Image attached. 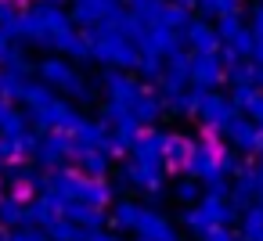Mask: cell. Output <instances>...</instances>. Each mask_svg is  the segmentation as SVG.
Masks as SVG:
<instances>
[{
    "instance_id": "10",
    "label": "cell",
    "mask_w": 263,
    "mask_h": 241,
    "mask_svg": "<svg viewBox=\"0 0 263 241\" xmlns=\"http://www.w3.org/2000/svg\"><path fill=\"white\" fill-rule=\"evenodd\" d=\"M223 137H227V144H231V148H238V151H249V155L263 151L259 126H256L252 119H245V115H234V119L223 126Z\"/></svg>"
},
{
    "instance_id": "35",
    "label": "cell",
    "mask_w": 263,
    "mask_h": 241,
    "mask_svg": "<svg viewBox=\"0 0 263 241\" xmlns=\"http://www.w3.org/2000/svg\"><path fill=\"white\" fill-rule=\"evenodd\" d=\"M90 241H123V234H116V230H90Z\"/></svg>"
},
{
    "instance_id": "34",
    "label": "cell",
    "mask_w": 263,
    "mask_h": 241,
    "mask_svg": "<svg viewBox=\"0 0 263 241\" xmlns=\"http://www.w3.org/2000/svg\"><path fill=\"white\" fill-rule=\"evenodd\" d=\"M202 241H238V234H231V227H213Z\"/></svg>"
},
{
    "instance_id": "39",
    "label": "cell",
    "mask_w": 263,
    "mask_h": 241,
    "mask_svg": "<svg viewBox=\"0 0 263 241\" xmlns=\"http://www.w3.org/2000/svg\"><path fill=\"white\" fill-rule=\"evenodd\" d=\"M170 4H177V8H184V11H191V8H198V0H170Z\"/></svg>"
},
{
    "instance_id": "43",
    "label": "cell",
    "mask_w": 263,
    "mask_h": 241,
    "mask_svg": "<svg viewBox=\"0 0 263 241\" xmlns=\"http://www.w3.org/2000/svg\"><path fill=\"white\" fill-rule=\"evenodd\" d=\"M259 205H263V202H259Z\"/></svg>"
},
{
    "instance_id": "11",
    "label": "cell",
    "mask_w": 263,
    "mask_h": 241,
    "mask_svg": "<svg viewBox=\"0 0 263 241\" xmlns=\"http://www.w3.org/2000/svg\"><path fill=\"white\" fill-rule=\"evenodd\" d=\"M134 234H137V237H144V241H177L173 223H170L159 209H152V205H141V216H137Z\"/></svg>"
},
{
    "instance_id": "28",
    "label": "cell",
    "mask_w": 263,
    "mask_h": 241,
    "mask_svg": "<svg viewBox=\"0 0 263 241\" xmlns=\"http://www.w3.org/2000/svg\"><path fill=\"white\" fill-rule=\"evenodd\" d=\"M245 29H249V26L241 22V15H238V11H234V15H223V18H216V36H220V44H223V47H227L238 33H245Z\"/></svg>"
},
{
    "instance_id": "20",
    "label": "cell",
    "mask_w": 263,
    "mask_h": 241,
    "mask_svg": "<svg viewBox=\"0 0 263 241\" xmlns=\"http://www.w3.org/2000/svg\"><path fill=\"white\" fill-rule=\"evenodd\" d=\"M223 79H231L234 87H259V69L249 58H238L223 65Z\"/></svg>"
},
{
    "instance_id": "18",
    "label": "cell",
    "mask_w": 263,
    "mask_h": 241,
    "mask_svg": "<svg viewBox=\"0 0 263 241\" xmlns=\"http://www.w3.org/2000/svg\"><path fill=\"white\" fill-rule=\"evenodd\" d=\"M62 216H65L69 223L83 227V230H101V223L108 219V212H105V209H94V205H83V202H69Z\"/></svg>"
},
{
    "instance_id": "42",
    "label": "cell",
    "mask_w": 263,
    "mask_h": 241,
    "mask_svg": "<svg viewBox=\"0 0 263 241\" xmlns=\"http://www.w3.org/2000/svg\"><path fill=\"white\" fill-rule=\"evenodd\" d=\"M259 137H263V126H259Z\"/></svg>"
},
{
    "instance_id": "8",
    "label": "cell",
    "mask_w": 263,
    "mask_h": 241,
    "mask_svg": "<svg viewBox=\"0 0 263 241\" xmlns=\"http://www.w3.org/2000/svg\"><path fill=\"white\" fill-rule=\"evenodd\" d=\"M187 87H191V54H184V51L166 54V69H162V97L184 94Z\"/></svg>"
},
{
    "instance_id": "7",
    "label": "cell",
    "mask_w": 263,
    "mask_h": 241,
    "mask_svg": "<svg viewBox=\"0 0 263 241\" xmlns=\"http://www.w3.org/2000/svg\"><path fill=\"white\" fill-rule=\"evenodd\" d=\"M162 166L159 162H141V158H130L119 173V187L130 184V187H141V191H152V194H162Z\"/></svg>"
},
{
    "instance_id": "27",
    "label": "cell",
    "mask_w": 263,
    "mask_h": 241,
    "mask_svg": "<svg viewBox=\"0 0 263 241\" xmlns=\"http://www.w3.org/2000/svg\"><path fill=\"white\" fill-rule=\"evenodd\" d=\"M173 198H177L180 205H187V209H191V205H198V202H202V184H198V180H191V176H184V180H177V184H173Z\"/></svg>"
},
{
    "instance_id": "1",
    "label": "cell",
    "mask_w": 263,
    "mask_h": 241,
    "mask_svg": "<svg viewBox=\"0 0 263 241\" xmlns=\"http://www.w3.org/2000/svg\"><path fill=\"white\" fill-rule=\"evenodd\" d=\"M87 40H90V58L94 62H101V65H108V69H137V47L126 40V36H119V33H101V29H90L87 33Z\"/></svg>"
},
{
    "instance_id": "31",
    "label": "cell",
    "mask_w": 263,
    "mask_h": 241,
    "mask_svg": "<svg viewBox=\"0 0 263 241\" xmlns=\"http://www.w3.org/2000/svg\"><path fill=\"white\" fill-rule=\"evenodd\" d=\"M198 8H202V15L223 18V15H234L238 11V0H198Z\"/></svg>"
},
{
    "instance_id": "37",
    "label": "cell",
    "mask_w": 263,
    "mask_h": 241,
    "mask_svg": "<svg viewBox=\"0 0 263 241\" xmlns=\"http://www.w3.org/2000/svg\"><path fill=\"white\" fill-rule=\"evenodd\" d=\"M256 69H263V40H256V47H252V58H249Z\"/></svg>"
},
{
    "instance_id": "26",
    "label": "cell",
    "mask_w": 263,
    "mask_h": 241,
    "mask_svg": "<svg viewBox=\"0 0 263 241\" xmlns=\"http://www.w3.org/2000/svg\"><path fill=\"white\" fill-rule=\"evenodd\" d=\"M241 241H263V205L245 209V216H241Z\"/></svg>"
},
{
    "instance_id": "6",
    "label": "cell",
    "mask_w": 263,
    "mask_h": 241,
    "mask_svg": "<svg viewBox=\"0 0 263 241\" xmlns=\"http://www.w3.org/2000/svg\"><path fill=\"white\" fill-rule=\"evenodd\" d=\"M72 155H76L72 133H44L40 144H36V162L47 166L51 173H54L58 166H65V162H72Z\"/></svg>"
},
{
    "instance_id": "25",
    "label": "cell",
    "mask_w": 263,
    "mask_h": 241,
    "mask_svg": "<svg viewBox=\"0 0 263 241\" xmlns=\"http://www.w3.org/2000/svg\"><path fill=\"white\" fill-rule=\"evenodd\" d=\"M162 0H134V8H130V15L148 29V26H159V18H162Z\"/></svg>"
},
{
    "instance_id": "38",
    "label": "cell",
    "mask_w": 263,
    "mask_h": 241,
    "mask_svg": "<svg viewBox=\"0 0 263 241\" xmlns=\"http://www.w3.org/2000/svg\"><path fill=\"white\" fill-rule=\"evenodd\" d=\"M252 176H256V191H259V202H263V162L252 166ZM259 202H256V205H259Z\"/></svg>"
},
{
    "instance_id": "22",
    "label": "cell",
    "mask_w": 263,
    "mask_h": 241,
    "mask_svg": "<svg viewBox=\"0 0 263 241\" xmlns=\"http://www.w3.org/2000/svg\"><path fill=\"white\" fill-rule=\"evenodd\" d=\"M29 223V202L18 198H0V227H26Z\"/></svg>"
},
{
    "instance_id": "24",
    "label": "cell",
    "mask_w": 263,
    "mask_h": 241,
    "mask_svg": "<svg viewBox=\"0 0 263 241\" xmlns=\"http://www.w3.org/2000/svg\"><path fill=\"white\" fill-rule=\"evenodd\" d=\"M51 241H90V230H83V227H76V223H69L65 216L62 219H54L47 230H44Z\"/></svg>"
},
{
    "instance_id": "2",
    "label": "cell",
    "mask_w": 263,
    "mask_h": 241,
    "mask_svg": "<svg viewBox=\"0 0 263 241\" xmlns=\"http://www.w3.org/2000/svg\"><path fill=\"white\" fill-rule=\"evenodd\" d=\"M40 79H44V87H51V90H62V94H69V97H76V101H90V87H87V79L72 69V62H65V58H44L40 62Z\"/></svg>"
},
{
    "instance_id": "9",
    "label": "cell",
    "mask_w": 263,
    "mask_h": 241,
    "mask_svg": "<svg viewBox=\"0 0 263 241\" xmlns=\"http://www.w3.org/2000/svg\"><path fill=\"white\" fill-rule=\"evenodd\" d=\"M105 90H108V105L130 108V105L141 97L144 83L134 79V76H126V72H119V69H108V72H105Z\"/></svg>"
},
{
    "instance_id": "41",
    "label": "cell",
    "mask_w": 263,
    "mask_h": 241,
    "mask_svg": "<svg viewBox=\"0 0 263 241\" xmlns=\"http://www.w3.org/2000/svg\"><path fill=\"white\" fill-rule=\"evenodd\" d=\"M0 173H4V169H0ZM0 198H4V176H0Z\"/></svg>"
},
{
    "instance_id": "36",
    "label": "cell",
    "mask_w": 263,
    "mask_h": 241,
    "mask_svg": "<svg viewBox=\"0 0 263 241\" xmlns=\"http://www.w3.org/2000/svg\"><path fill=\"white\" fill-rule=\"evenodd\" d=\"M11 51H15V44H11V36H8L4 29H0V62H4V58H8Z\"/></svg>"
},
{
    "instance_id": "40",
    "label": "cell",
    "mask_w": 263,
    "mask_h": 241,
    "mask_svg": "<svg viewBox=\"0 0 263 241\" xmlns=\"http://www.w3.org/2000/svg\"><path fill=\"white\" fill-rule=\"evenodd\" d=\"M40 4H47V8H62L65 0H40Z\"/></svg>"
},
{
    "instance_id": "21",
    "label": "cell",
    "mask_w": 263,
    "mask_h": 241,
    "mask_svg": "<svg viewBox=\"0 0 263 241\" xmlns=\"http://www.w3.org/2000/svg\"><path fill=\"white\" fill-rule=\"evenodd\" d=\"M137 216H141V205L137 202H116V209L108 212V223H112L116 234H134Z\"/></svg>"
},
{
    "instance_id": "15",
    "label": "cell",
    "mask_w": 263,
    "mask_h": 241,
    "mask_svg": "<svg viewBox=\"0 0 263 241\" xmlns=\"http://www.w3.org/2000/svg\"><path fill=\"white\" fill-rule=\"evenodd\" d=\"M166 130H144L137 140H134V148H130V158H141V162H159L162 166V148H166Z\"/></svg>"
},
{
    "instance_id": "23",
    "label": "cell",
    "mask_w": 263,
    "mask_h": 241,
    "mask_svg": "<svg viewBox=\"0 0 263 241\" xmlns=\"http://www.w3.org/2000/svg\"><path fill=\"white\" fill-rule=\"evenodd\" d=\"M26 130H29V126H26V115L15 112L11 101L0 97V137H18V133H26Z\"/></svg>"
},
{
    "instance_id": "16",
    "label": "cell",
    "mask_w": 263,
    "mask_h": 241,
    "mask_svg": "<svg viewBox=\"0 0 263 241\" xmlns=\"http://www.w3.org/2000/svg\"><path fill=\"white\" fill-rule=\"evenodd\" d=\"M162 112H166L162 97H159L155 90H148V87H144V90H141V97H137V101L130 105V115H134V119H137L141 126H152L155 119H162Z\"/></svg>"
},
{
    "instance_id": "14",
    "label": "cell",
    "mask_w": 263,
    "mask_h": 241,
    "mask_svg": "<svg viewBox=\"0 0 263 241\" xmlns=\"http://www.w3.org/2000/svg\"><path fill=\"white\" fill-rule=\"evenodd\" d=\"M223 79V58L220 54H191V87L213 90Z\"/></svg>"
},
{
    "instance_id": "19",
    "label": "cell",
    "mask_w": 263,
    "mask_h": 241,
    "mask_svg": "<svg viewBox=\"0 0 263 241\" xmlns=\"http://www.w3.org/2000/svg\"><path fill=\"white\" fill-rule=\"evenodd\" d=\"M191 148H195V140H187L184 133H170L166 148H162V169H184Z\"/></svg>"
},
{
    "instance_id": "13",
    "label": "cell",
    "mask_w": 263,
    "mask_h": 241,
    "mask_svg": "<svg viewBox=\"0 0 263 241\" xmlns=\"http://www.w3.org/2000/svg\"><path fill=\"white\" fill-rule=\"evenodd\" d=\"M180 40L191 47V54H216L220 51V36H216V29L205 18H191L187 29L180 33Z\"/></svg>"
},
{
    "instance_id": "17",
    "label": "cell",
    "mask_w": 263,
    "mask_h": 241,
    "mask_svg": "<svg viewBox=\"0 0 263 241\" xmlns=\"http://www.w3.org/2000/svg\"><path fill=\"white\" fill-rule=\"evenodd\" d=\"M72 162L80 166V173H83V176H105V173H108L112 155H108L105 148H76Z\"/></svg>"
},
{
    "instance_id": "29",
    "label": "cell",
    "mask_w": 263,
    "mask_h": 241,
    "mask_svg": "<svg viewBox=\"0 0 263 241\" xmlns=\"http://www.w3.org/2000/svg\"><path fill=\"white\" fill-rule=\"evenodd\" d=\"M187 22H191V15H187L184 8H177V4H166V8H162L159 26H166V29H173V33H184V29H187Z\"/></svg>"
},
{
    "instance_id": "33",
    "label": "cell",
    "mask_w": 263,
    "mask_h": 241,
    "mask_svg": "<svg viewBox=\"0 0 263 241\" xmlns=\"http://www.w3.org/2000/svg\"><path fill=\"white\" fill-rule=\"evenodd\" d=\"M249 33H252L256 40H263V4L252 8V15H249Z\"/></svg>"
},
{
    "instance_id": "30",
    "label": "cell",
    "mask_w": 263,
    "mask_h": 241,
    "mask_svg": "<svg viewBox=\"0 0 263 241\" xmlns=\"http://www.w3.org/2000/svg\"><path fill=\"white\" fill-rule=\"evenodd\" d=\"M162 69H166V62L159 58V54H141L137 58V76L148 83V79H162Z\"/></svg>"
},
{
    "instance_id": "5",
    "label": "cell",
    "mask_w": 263,
    "mask_h": 241,
    "mask_svg": "<svg viewBox=\"0 0 263 241\" xmlns=\"http://www.w3.org/2000/svg\"><path fill=\"white\" fill-rule=\"evenodd\" d=\"M198 123L205 126V130H216V133H223V126L238 115V108H234V101H231V94H220V90H209L205 97H202V105H198Z\"/></svg>"
},
{
    "instance_id": "3",
    "label": "cell",
    "mask_w": 263,
    "mask_h": 241,
    "mask_svg": "<svg viewBox=\"0 0 263 241\" xmlns=\"http://www.w3.org/2000/svg\"><path fill=\"white\" fill-rule=\"evenodd\" d=\"M234 216H238V212L231 209V202L202 194V202H198V205H191V209L184 212V223H187L198 237H205L213 227H231V223H234Z\"/></svg>"
},
{
    "instance_id": "12",
    "label": "cell",
    "mask_w": 263,
    "mask_h": 241,
    "mask_svg": "<svg viewBox=\"0 0 263 241\" xmlns=\"http://www.w3.org/2000/svg\"><path fill=\"white\" fill-rule=\"evenodd\" d=\"M116 11H119L116 0H72V26L94 29V26H101Z\"/></svg>"
},
{
    "instance_id": "44",
    "label": "cell",
    "mask_w": 263,
    "mask_h": 241,
    "mask_svg": "<svg viewBox=\"0 0 263 241\" xmlns=\"http://www.w3.org/2000/svg\"><path fill=\"white\" fill-rule=\"evenodd\" d=\"M238 241H241V237H238Z\"/></svg>"
},
{
    "instance_id": "32",
    "label": "cell",
    "mask_w": 263,
    "mask_h": 241,
    "mask_svg": "<svg viewBox=\"0 0 263 241\" xmlns=\"http://www.w3.org/2000/svg\"><path fill=\"white\" fill-rule=\"evenodd\" d=\"M241 112H245V119H252L256 126H263V90H256V94L245 101V108H241Z\"/></svg>"
},
{
    "instance_id": "4",
    "label": "cell",
    "mask_w": 263,
    "mask_h": 241,
    "mask_svg": "<svg viewBox=\"0 0 263 241\" xmlns=\"http://www.w3.org/2000/svg\"><path fill=\"white\" fill-rule=\"evenodd\" d=\"M220 148L223 144H216V140H195V148H191V155L184 162V173L191 180H198V184H209V180L223 176L220 173Z\"/></svg>"
}]
</instances>
